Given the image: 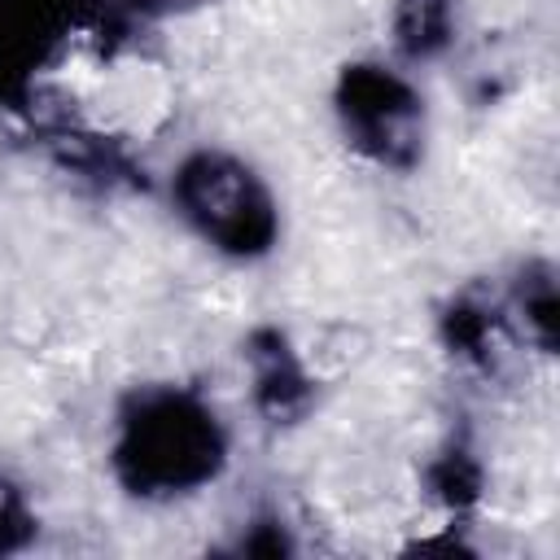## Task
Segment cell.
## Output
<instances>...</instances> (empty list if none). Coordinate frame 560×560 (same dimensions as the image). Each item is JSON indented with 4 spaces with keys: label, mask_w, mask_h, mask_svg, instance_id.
I'll list each match as a JSON object with an SVG mask.
<instances>
[{
    "label": "cell",
    "mask_w": 560,
    "mask_h": 560,
    "mask_svg": "<svg viewBox=\"0 0 560 560\" xmlns=\"http://www.w3.org/2000/svg\"><path fill=\"white\" fill-rule=\"evenodd\" d=\"M516 302L525 311V324H529L534 341L542 350H556V280H551V271L542 262L525 267L521 284H516Z\"/></svg>",
    "instance_id": "9c48e42d"
},
{
    "label": "cell",
    "mask_w": 560,
    "mask_h": 560,
    "mask_svg": "<svg viewBox=\"0 0 560 560\" xmlns=\"http://www.w3.org/2000/svg\"><path fill=\"white\" fill-rule=\"evenodd\" d=\"M337 118L346 140L394 171H407L420 162V144H424V105L416 96V88L372 61L346 66L337 79Z\"/></svg>",
    "instance_id": "3957f363"
},
{
    "label": "cell",
    "mask_w": 560,
    "mask_h": 560,
    "mask_svg": "<svg viewBox=\"0 0 560 560\" xmlns=\"http://www.w3.org/2000/svg\"><path fill=\"white\" fill-rule=\"evenodd\" d=\"M499 332H503V319L499 311L477 298V293H459L451 298V306L442 311V341L451 354H459L464 363H477V368H490L494 354H499Z\"/></svg>",
    "instance_id": "8992f818"
},
{
    "label": "cell",
    "mask_w": 560,
    "mask_h": 560,
    "mask_svg": "<svg viewBox=\"0 0 560 560\" xmlns=\"http://www.w3.org/2000/svg\"><path fill=\"white\" fill-rule=\"evenodd\" d=\"M245 359L254 372V407L271 424H293L298 416H306L315 385L280 328H254L245 341Z\"/></svg>",
    "instance_id": "5b68a950"
},
{
    "label": "cell",
    "mask_w": 560,
    "mask_h": 560,
    "mask_svg": "<svg viewBox=\"0 0 560 560\" xmlns=\"http://www.w3.org/2000/svg\"><path fill=\"white\" fill-rule=\"evenodd\" d=\"M228 433L219 416L188 389H136L118 411L114 477L127 494L175 499L210 486L223 472Z\"/></svg>",
    "instance_id": "6da1fadb"
},
{
    "label": "cell",
    "mask_w": 560,
    "mask_h": 560,
    "mask_svg": "<svg viewBox=\"0 0 560 560\" xmlns=\"http://www.w3.org/2000/svg\"><path fill=\"white\" fill-rule=\"evenodd\" d=\"M140 18L144 13H171V9H188V4H201V0H127Z\"/></svg>",
    "instance_id": "7c38bea8"
},
{
    "label": "cell",
    "mask_w": 560,
    "mask_h": 560,
    "mask_svg": "<svg viewBox=\"0 0 560 560\" xmlns=\"http://www.w3.org/2000/svg\"><path fill=\"white\" fill-rule=\"evenodd\" d=\"M241 551L245 556H289L293 547H289V538H284V529L276 521H258L254 534L241 538Z\"/></svg>",
    "instance_id": "8fae6325"
},
{
    "label": "cell",
    "mask_w": 560,
    "mask_h": 560,
    "mask_svg": "<svg viewBox=\"0 0 560 560\" xmlns=\"http://www.w3.org/2000/svg\"><path fill=\"white\" fill-rule=\"evenodd\" d=\"M451 0H398L394 4V44L402 57H433L451 44Z\"/></svg>",
    "instance_id": "52a82bcc"
},
{
    "label": "cell",
    "mask_w": 560,
    "mask_h": 560,
    "mask_svg": "<svg viewBox=\"0 0 560 560\" xmlns=\"http://www.w3.org/2000/svg\"><path fill=\"white\" fill-rule=\"evenodd\" d=\"M171 192L192 232L232 258H258L280 236V210L267 184L232 153H188L171 179Z\"/></svg>",
    "instance_id": "7a4b0ae2"
},
{
    "label": "cell",
    "mask_w": 560,
    "mask_h": 560,
    "mask_svg": "<svg viewBox=\"0 0 560 560\" xmlns=\"http://www.w3.org/2000/svg\"><path fill=\"white\" fill-rule=\"evenodd\" d=\"M424 486H429V494H433L442 508L464 512V508H472V503L481 499V464H477L464 446H446L442 455L429 459Z\"/></svg>",
    "instance_id": "ba28073f"
},
{
    "label": "cell",
    "mask_w": 560,
    "mask_h": 560,
    "mask_svg": "<svg viewBox=\"0 0 560 560\" xmlns=\"http://www.w3.org/2000/svg\"><path fill=\"white\" fill-rule=\"evenodd\" d=\"M83 31V0H0V105L22 109L35 79Z\"/></svg>",
    "instance_id": "277c9868"
},
{
    "label": "cell",
    "mask_w": 560,
    "mask_h": 560,
    "mask_svg": "<svg viewBox=\"0 0 560 560\" xmlns=\"http://www.w3.org/2000/svg\"><path fill=\"white\" fill-rule=\"evenodd\" d=\"M35 538V512L26 508L22 490L0 477V556L22 551Z\"/></svg>",
    "instance_id": "30bf717a"
}]
</instances>
